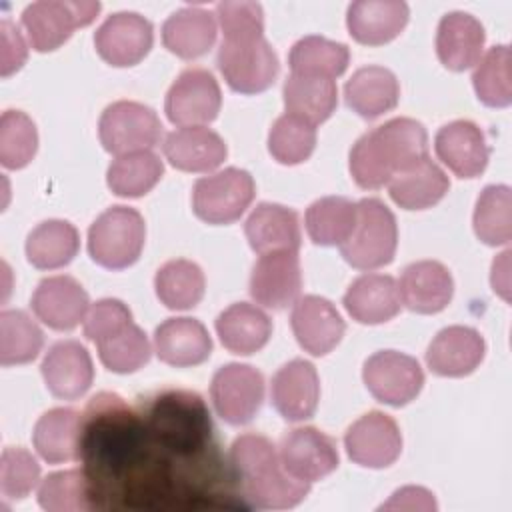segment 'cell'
Here are the masks:
<instances>
[{
    "label": "cell",
    "instance_id": "obj_33",
    "mask_svg": "<svg viewBox=\"0 0 512 512\" xmlns=\"http://www.w3.org/2000/svg\"><path fill=\"white\" fill-rule=\"evenodd\" d=\"M82 418L74 408H52L44 412L32 432L36 452L50 464L76 460L80 456Z\"/></svg>",
    "mask_w": 512,
    "mask_h": 512
},
{
    "label": "cell",
    "instance_id": "obj_2",
    "mask_svg": "<svg viewBox=\"0 0 512 512\" xmlns=\"http://www.w3.org/2000/svg\"><path fill=\"white\" fill-rule=\"evenodd\" d=\"M428 156L426 128L414 118H392L362 134L350 150V174L360 188L376 190Z\"/></svg>",
    "mask_w": 512,
    "mask_h": 512
},
{
    "label": "cell",
    "instance_id": "obj_46",
    "mask_svg": "<svg viewBox=\"0 0 512 512\" xmlns=\"http://www.w3.org/2000/svg\"><path fill=\"white\" fill-rule=\"evenodd\" d=\"M38 150L36 124L22 110H6L0 118V162L18 170L32 162Z\"/></svg>",
    "mask_w": 512,
    "mask_h": 512
},
{
    "label": "cell",
    "instance_id": "obj_48",
    "mask_svg": "<svg viewBox=\"0 0 512 512\" xmlns=\"http://www.w3.org/2000/svg\"><path fill=\"white\" fill-rule=\"evenodd\" d=\"M216 18L224 40L254 38L264 32V12L258 2H218Z\"/></svg>",
    "mask_w": 512,
    "mask_h": 512
},
{
    "label": "cell",
    "instance_id": "obj_40",
    "mask_svg": "<svg viewBox=\"0 0 512 512\" xmlns=\"http://www.w3.org/2000/svg\"><path fill=\"white\" fill-rule=\"evenodd\" d=\"M476 236L488 246L508 244L512 238V194L506 184L486 186L472 216Z\"/></svg>",
    "mask_w": 512,
    "mask_h": 512
},
{
    "label": "cell",
    "instance_id": "obj_1",
    "mask_svg": "<svg viewBox=\"0 0 512 512\" xmlns=\"http://www.w3.org/2000/svg\"><path fill=\"white\" fill-rule=\"evenodd\" d=\"M230 470L244 498L262 510H288L310 492V482L292 476L276 450L262 434L248 432L230 446Z\"/></svg>",
    "mask_w": 512,
    "mask_h": 512
},
{
    "label": "cell",
    "instance_id": "obj_50",
    "mask_svg": "<svg viewBox=\"0 0 512 512\" xmlns=\"http://www.w3.org/2000/svg\"><path fill=\"white\" fill-rule=\"evenodd\" d=\"M0 38H2V62H0V74L6 78L12 72L20 70L26 62L28 48L24 44V38L20 36V30L4 18L0 22Z\"/></svg>",
    "mask_w": 512,
    "mask_h": 512
},
{
    "label": "cell",
    "instance_id": "obj_22",
    "mask_svg": "<svg viewBox=\"0 0 512 512\" xmlns=\"http://www.w3.org/2000/svg\"><path fill=\"white\" fill-rule=\"evenodd\" d=\"M398 292L408 310L436 314L450 304L454 280L444 264L436 260H420L404 268Z\"/></svg>",
    "mask_w": 512,
    "mask_h": 512
},
{
    "label": "cell",
    "instance_id": "obj_4",
    "mask_svg": "<svg viewBox=\"0 0 512 512\" xmlns=\"http://www.w3.org/2000/svg\"><path fill=\"white\" fill-rule=\"evenodd\" d=\"M144 240L142 214L130 206H110L88 228V254L108 270H122L138 260Z\"/></svg>",
    "mask_w": 512,
    "mask_h": 512
},
{
    "label": "cell",
    "instance_id": "obj_34",
    "mask_svg": "<svg viewBox=\"0 0 512 512\" xmlns=\"http://www.w3.org/2000/svg\"><path fill=\"white\" fill-rule=\"evenodd\" d=\"M80 234L68 220H44L26 238V258L40 270H56L72 262Z\"/></svg>",
    "mask_w": 512,
    "mask_h": 512
},
{
    "label": "cell",
    "instance_id": "obj_26",
    "mask_svg": "<svg viewBox=\"0 0 512 512\" xmlns=\"http://www.w3.org/2000/svg\"><path fill=\"white\" fill-rule=\"evenodd\" d=\"M226 154L220 134L206 126H182L164 140L166 160L184 172H210L226 160Z\"/></svg>",
    "mask_w": 512,
    "mask_h": 512
},
{
    "label": "cell",
    "instance_id": "obj_27",
    "mask_svg": "<svg viewBox=\"0 0 512 512\" xmlns=\"http://www.w3.org/2000/svg\"><path fill=\"white\" fill-rule=\"evenodd\" d=\"M248 244L258 254L300 248V224L298 214L292 208L272 202H260L244 224Z\"/></svg>",
    "mask_w": 512,
    "mask_h": 512
},
{
    "label": "cell",
    "instance_id": "obj_45",
    "mask_svg": "<svg viewBox=\"0 0 512 512\" xmlns=\"http://www.w3.org/2000/svg\"><path fill=\"white\" fill-rule=\"evenodd\" d=\"M98 346L100 362L116 374H130L148 364L152 348L140 326L126 324L120 332L104 338Z\"/></svg>",
    "mask_w": 512,
    "mask_h": 512
},
{
    "label": "cell",
    "instance_id": "obj_12",
    "mask_svg": "<svg viewBox=\"0 0 512 512\" xmlns=\"http://www.w3.org/2000/svg\"><path fill=\"white\" fill-rule=\"evenodd\" d=\"M344 448L358 466L386 468L394 464L402 452V434L394 418L372 410L346 430Z\"/></svg>",
    "mask_w": 512,
    "mask_h": 512
},
{
    "label": "cell",
    "instance_id": "obj_42",
    "mask_svg": "<svg viewBox=\"0 0 512 512\" xmlns=\"http://www.w3.org/2000/svg\"><path fill=\"white\" fill-rule=\"evenodd\" d=\"M512 54L504 44L492 46L478 62L472 84L480 102L492 108H506L512 102Z\"/></svg>",
    "mask_w": 512,
    "mask_h": 512
},
{
    "label": "cell",
    "instance_id": "obj_21",
    "mask_svg": "<svg viewBox=\"0 0 512 512\" xmlns=\"http://www.w3.org/2000/svg\"><path fill=\"white\" fill-rule=\"evenodd\" d=\"M486 344L470 326H448L440 330L426 350V364L438 376L460 378L474 372L484 360Z\"/></svg>",
    "mask_w": 512,
    "mask_h": 512
},
{
    "label": "cell",
    "instance_id": "obj_14",
    "mask_svg": "<svg viewBox=\"0 0 512 512\" xmlns=\"http://www.w3.org/2000/svg\"><path fill=\"white\" fill-rule=\"evenodd\" d=\"M284 468L306 482H316L338 468L340 456L334 438L314 426L286 432L278 446Z\"/></svg>",
    "mask_w": 512,
    "mask_h": 512
},
{
    "label": "cell",
    "instance_id": "obj_44",
    "mask_svg": "<svg viewBox=\"0 0 512 512\" xmlns=\"http://www.w3.org/2000/svg\"><path fill=\"white\" fill-rule=\"evenodd\" d=\"M316 146V126L308 120L282 114L268 132V152L280 164L294 166L310 158Z\"/></svg>",
    "mask_w": 512,
    "mask_h": 512
},
{
    "label": "cell",
    "instance_id": "obj_10",
    "mask_svg": "<svg viewBox=\"0 0 512 512\" xmlns=\"http://www.w3.org/2000/svg\"><path fill=\"white\" fill-rule=\"evenodd\" d=\"M368 392L382 404L404 406L412 402L424 384V372L416 358L398 350L372 354L362 368Z\"/></svg>",
    "mask_w": 512,
    "mask_h": 512
},
{
    "label": "cell",
    "instance_id": "obj_31",
    "mask_svg": "<svg viewBox=\"0 0 512 512\" xmlns=\"http://www.w3.org/2000/svg\"><path fill=\"white\" fill-rule=\"evenodd\" d=\"M216 334L226 350L248 356L268 344L272 336V320L258 306L236 302L218 314Z\"/></svg>",
    "mask_w": 512,
    "mask_h": 512
},
{
    "label": "cell",
    "instance_id": "obj_25",
    "mask_svg": "<svg viewBox=\"0 0 512 512\" xmlns=\"http://www.w3.org/2000/svg\"><path fill=\"white\" fill-rule=\"evenodd\" d=\"M408 16V4L400 0H358L348 6L346 26L356 42L380 46L404 30Z\"/></svg>",
    "mask_w": 512,
    "mask_h": 512
},
{
    "label": "cell",
    "instance_id": "obj_15",
    "mask_svg": "<svg viewBox=\"0 0 512 512\" xmlns=\"http://www.w3.org/2000/svg\"><path fill=\"white\" fill-rule=\"evenodd\" d=\"M302 290L298 252L278 250L260 254L250 274V296L272 310L294 304Z\"/></svg>",
    "mask_w": 512,
    "mask_h": 512
},
{
    "label": "cell",
    "instance_id": "obj_39",
    "mask_svg": "<svg viewBox=\"0 0 512 512\" xmlns=\"http://www.w3.org/2000/svg\"><path fill=\"white\" fill-rule=\"evenodd\" d=\"M162 174V160L150 150H140L116 156L108 166L106 182L116 196L140 198L160 182Z\"/></svg>",
    "mask_w": 512,
    "mask_h": 512
},
{
    "label": "cell",
    "instance_id": "obj_23",
    "mask_svg": "<svg viewBox=\"0 0 512 512\" xmlns=\"http://www.w3.org/2000/svg\"><path fill=\"white\" fill-rule=\"evenodd\" d=\"M156 356L176 368L198 366L212 352V338L196 318H168L154 330Z\"/></svg>",
    "mask_w": 512,
    "mask_h": 512
},
{
    "label": "cell",
    "instance_id": "obj_43",
    "mask_svg": "<svg viewBox=\"0 0 512 512\" xmlns=\"http://www.w3.org/2000/svg\"><path fill=\"white\" fill-rule=\"evenodd\" d=\"M38 504L48 512L92 510V482L82 470L48 474L38 488Z\"/></svg>",
    "mask_w": 512,
    "mask_h": 512
},
{
    "label": "cell",
    "instance_id": "obj_9",
    "mask_svg": "<svg viewBox=\"0 0 512 512\" xmlns=\"http://www.w3.org/2000/svg\"><path fill=\"white\" fill-rule=\"evenodd\" d=\"M210 398L216 414L232 424L252 422L264 400V378L248 364H226L216 370L210 384Z\"/></svg>",
    "mask_w": 512,
    "mask_h": 512
},
{
    "label": "cell",
    "instance_id": "obj_35",
    "mask_svg": "<svg viewBox=\"0 0 512 512\" xmlns=\"http://www.w3.org/2000/svg\"><path fill=\"white\" fill-rule=\"evenodd\" d=\"M282 96L288 114L300 116L314 126L328 120L338 104L334 80L316 76L290 74L282 86Z\"/></svg>",
    "mask_w": 512,
    "mask_h": 512
},
{
    "label": "cell",
    "instance_id": "obj_51",
    "mask_svg": "<svg viewBox=\"0 0 512 512\" xmlns=\"http://www.w3.org/2000/svg\"><path fill=\"white\" fill-rule=\"evenodd\" d=\"M382 508L392 510V508H406V510H434L436 502L432 498V494L420 486H406L400 488L392 494V498L382 504Z\"/></svg>",
    "mask_w": 512,
    "mask_h": 512
},
{
    "label": "cell",
    "instance_id": "obj_38",
    "mask_svg": "<svg viewBox=\"0 0 512 512\" xmlns=\"http://www.w3.org/2000/svg\"><path fill=\"white\" fill-rule=\"evenodd\" d=\"M154 288L158 300L170 310H190L194 308L206 288L202 268L184 258L168 260L162 264L154 276Z\"/></svg>",
    "mask_w": 512,
    "mask_h": 512
},
{
    "label": "cell",
    "instance_id": "obj_29",
    "mask_svg": "<svg viewBox=\"0 0 512 512\" xmlns=\"http://www.w3.org/2000/svg\"><path fill=\"white\" fill-rule=\"evenodd\" d=\"M216 42V14L200 6L172 12L162 24V44L178 58L192 60L206 54Z\"/></svg>",
    "mask_w": 512,
    "mask_h": 512
},
{
    "label": "cell",
    "instance_id": "obj_13",
    "mask_svg": "<svg viewBox=\"0 0 512 512\" xmlns=\"http://www.w3.org/2000/svg\"><path fill=\"white\" fill-rule=\"evenodd\" d=\"M152 42V24L138 12H116L94 32L96 52L104 62L118 68L138 64L150 52Z\"/></svg>",
    "mask_w": 512,
    "mask_h": 512
},
{
    "label": "cell",
    "instance_id": "obj_20",
    "mask_svg": "<svg viewBox=\"0 0 512 512\" xmlns=\"http://www.w3.org/2000/svg\"><path fill=\"white\" fill-rule=\"evenodd\" d=\"M436 156L460 178H476L484 172L490 148L484 132L470 120L444 124L434 138Z\"/></svg>",
    "mask_w": 512,
    "mask_h": 512
},
{
    "label": "cell",
    "instance_id": "obj_18",
    "mask_svg": "<svg viewBox=\"0 0 512 512\" xmlns=\"http://www.w3.org/2000/svg\"><path fill=\"white\" fill-rule=\"evenodd\" d=\"M88 304V292L76 278L66 274L40 280L30 300L38 320L58 332L76 328L84 320Z\"/></svg>",
    "mask_w": 512,
    "mask_h": 512
},
{
    "label": "cell",
    "instance_id": "obj_6",
    "mask_svg": "<svg viewBox=\"0 0 512 512\" xmlns=\"http://www.w3.org/2000/svg\"><path fill=\"white\" fill-rule=\"evenodd\" d=\"M100 2L90 0H38L24 8L22 26L36 52L60 48L76 28L88 26L100 12Z\"/></svg>",
    "mask_w": 512,
    "mask_h": 512
},
{
    "label": "cell",
    "instance_id": "obj_41",
    "mask_svg": "<svg viewBox=\"0 0 512 512\" xmlns=\"http://www.w3.org/2000/svg\"><path fill=\"white\" fill-rule=\"evenodd\" d=\"M44 344L40 326L24 310H2L0 314V364H28Z\"/></svg>",
    "mask_w": 512,
    "mask_h": 512
},
{
    "label": "cell",
    "instance_id": "obj_8",
    "mask_svg": "<svg viewBox=\"0 0 512 512\" xmlns=\"http://www.w3.org/2000/svg\"><path fill=\"white\" fill-rule=\"evenodd\" d=\"M98 136L106 152L122 156L150 150L160 142L162 124L156 112L134 100H118L104 108Z\"/></svg>",
    "mask_w": 512,
    "mask_h": 512
},
{
    "label": "cell",
    "instance_id": "obj_32",
    "mask_svg": "<svg viewBox=\"0 0 512 512\" xmlns=\"http://www.w3.org/2000/svg\"><path fill=\"white\" fill-rule=\"evenodd\" d=\"M448 188V176L428 156L398 172L388 182L390 198L404 210L432 208L446 196Z\"/></svg>",
    "mask_w": 512,
    "mask_h": 512
},
{
    "label": "cell",
    "instance_id": "obj_19",
    "mask_svg": "<svg viewBox=\"0 0 512 512\" xmlns=\"http://www.w3.org/2000/svg\"><path fill=\"white\" fill-rule=\"evenodd\" d=\"M40 370L50 394L62 400L80 398L94 380L92 358L76 340H60L52 344Z\"/></svg>",
    "mask_w": 512,
    "mask_h": 512
},
{
    "label": "cell",
    "instance_id": "obj_7",
    "mask_svg": "<svg viewBox=\"0 0 512 512\" xmlns=\"http://www.w3.org/2000/svg\"><path fill=\"white\" fill-rule=\"evenodd\" d=\"M256 184L242 168H224L196 180L192 188V210L208 224L236 222L254 200Z\"/></svg>",
    "mask_w": 512,
    "mask_h": 512
},
{
    "label": "cell",
    "instance_id": "obj_47",
    "mask_svg": "<svg viewBox=\"0 0 512 512\" xmlns=\"http://www.w3.org/2000/svg\"><path fill=\"white\" fill-rule=\"evenodd\" d=\"M40 480V464L24 448H4L0 458V492L6 500L26 498Z\"/></svg>",
    "mask_w": 512,
    "mask_h": 512
},
{
    "label": "cell",
    "instance_id": "obj_37",
    "mask_svg": "<svg viewBox=\"0 0 512 512\" xmlns=\"http://www.w3.org/2000/svg\"><path fill=\"white\" fill-rule=\"evenodd\" d=\"M304 222L314 244L340 246L354 230L356 204L344 196L318 198L308 206Z\"/></svg>",
    "mask_w": 512,
    "mask_h": 512
},
{
    "label": "cell",
    "instance_id": "obj_5",
    "mask_svg": "<svg viewBox=\"0 0 512 512\" xmlns=\"http://www.w3.org/2000/svg\"><path fill=\"white\" fill-rule=\"evenodd\" d=\"M216 64L226 84L240 94H258L272 86L280 62L264 36L222 40Z\"/></svg>",
    "mask_w": 512,
    "mask_h": 512
},
{
    "label": "cell",
    "instance_id": "obj_11",
    "mask_svg": "<svg viewBox=\"0 0 512 512\" xmlns=\"http://www.w3.org/2000/svg\"><path fill=\"white\" fill-rule=\"evenodd\" d=\"M222 106V92L206 68H186L178 74L166 94L164 110L172 124L202 126L212 122Z\"/></svg>",
    "mask_w": 512,
    "mask_h": 512
},
{
    "label": "cell",
    "instance_id": "obj_3",
    "mask_svg": "<svg viewBox=\"0 0 512 512\" xmlns=\"http://www.w3.org/2000/svg\"><path fill=\"white\" fill-rule=\"evenodd\" d=\"M398 226L392 210L378 198H364L356 204V224L344 244L342 258L358 270H374L394 260Z\"/></svg>",
    "mask_w": 512,
    "mask_h": 512
},
{
    "label": "cell",
    "instance_id": "obj_24",
    "mask_svg": "<svg viewBox=\"0 0 512 512\" xmlns=\"http://www.w3.org/2000/svg\"><path fill=\"white\" fill-rule=\"evenodd\" d=\"M484 26L468 12H448L436 30L438 60L454 72H462L480 60L484 48Z\"/></svg>",
    "mask_w": 512,
    "mask_h": 512
},
{
    "label": "cell",
    "instance_id": "obj_17",
    "mask_svg": "<svg viewBox=\"0 0 512 512\" xmlns=\"http://www.w3.org/2000/svg\"><path fill=\"white\" fill-rule=\"evenodd\" d=\"M290 324L298 344L312 356L332 352L346 330L336 306L316 294L302 296L294 302Z\"/></svg>",
    "mask_w": 512,
    "mask_h": 512
},
{
    "label": "cell",
    "instance_id": "obj_30",
    "mask_svg": "<svg viewBox=\"0 0 512 512\" xmlns=\"http://www.w3.org/2000/svg\"><path fill=\"white\" fill-rule=\"evenodd\" d=\"M400 98V84L392 70L384 66L358 68L344 86V100L358 116L372 120L396 108Z\"/></svg>",
    "mask_w": 512,
    "mask_h": 512
},
{
    "label": "cell",
    "instance_id": "obj_36",
    "mask_svg": "<svg viewBox=\"0 0 512 512\" xmlns=\"http://www.w3.org/2000/svg\"><path fill=\"white\" fill-rule=\"evenodd\" d=\"M350 62V50L342 42L328 40L324 36H304L292 48L288 64L292 74L316 76V78H336L344 74Z\"/></svg>",
    "mask_w": 512,
    "mask_h": 512
},
{
    "label": "cell",
    "instance_id": "obj_16",
    "mask_svg": "<svg viewBox=\"0 0 512 512\" xmlns=\"http://www.w3.org/2000/svg\"><path fill=\"white\" fill-rule=\"evenodd\" d=\"M270 400L288 422L312 418L320 400V380L314 364L294 358L280 366L272 376Z\"/></svg>",
    "mask_w": 512,
    "mask_h": 512
},
{
    "label": "cell",
    "instance_id": "obj_49",
    "mask_svg": "<svg viewBox=\"0 0 512 512\" xmlns=\"http://www.w3.org/2000/svg\"><path fill=\"white\" fill-rule=\"evenodd\" d=\"M130 322H132V312L122 300L102 298L90 306L84 318V336L98 344L104 338L120 332Z\"/></svg>",
    "mask_w": 512,
    "mask_h": 512
},
{
    "label": "cell",
    "instance_id": "obj_28",
    "mask_svg": "<svg viewBox=\"0 0 512 512\" xmlns=\"http://www.w3.org/2000/svg\"><path fill=\"white\" fill-rule=\"evenodd\" d=\"M346 312L360 324L392 320L402 306L398 284L388 274H362L344 294Z\"/></svg>",
    "mask_w": 512,
    "mask_h": 512
}]
</instances>
